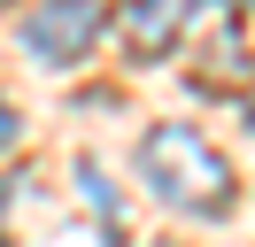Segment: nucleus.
Returning a JSON list of instances; mask_svg holds the SVG:
<instances>
[{
    "instance_id": "1",
    "label": "nucleus",
    "mask_w": 255,
    "mask_h": 247,
    "mask_svg": "<svg viewBox=\"0 0 255 247\" xmlns=\"http://www.w3.org/2000/svg\"><path fill=\"white\" fill-rule=\"evenodd\" d=\"M139 185L162 201V209H178V216H201V224L232 216V201H240L232 162H224V154L209 147L193 124H155V131L139 139Z\"/></svg>"
},
{
    "instance_id": "6",
    "label": "nucleus",
    "mask_w": 255,
    "mask_h": 247,
    "mask_svg": "<svg viewBox=\"0 0 255 247\" xmlns=\"http://www.w3.org/2000/svg\"><path fill=\"white\" fill-rule=\"evenodd\" d=\"M248 124H255V93H248Z\"/></svg>"
},
{
    "instance_id": "5",
    "label": "nucleus",
    "mask_w": 255,
    "mask_h": 247,
    "mask_svg": "<svg viewBox=\"0 0 255 247\" xmlns=\"http://www.w3.org/2000/svg\"><path fill=\"white\" fill-rule=\"evenodd\" d=\"M224 8H255V0H224Z\"/></svg>"
},
{
    "instance_id": "2",
    "label": "nucleus",
    "mask_w": 255,
    "mask_h": 247,
    "mask_svg": "<svg viewBox=\"0 0 255 247\" xmlns=\"http://www.w3.org/2000/svg\"><path fill=\"white\" fill-rule=\"evenodd\" d=\"M101 23H109V0H31L23 8V54L47 70H70L101 39Z\"/></svg>"
},
{
    "instance_id": "4",
    "label": "nucleus",
    "mask_w": 255,
    "mask_h": 247,
    "mask_svg": "<svg viewBox=\"0 0 255 247\" xmlns=\"http://www.w3.org/2000/svg\"><path fill=\"white\" fill-rule=\"evenodd\" d=\"M16 139H23V116H16V108H8V101H0V154L16 147Z\"/></svg>"
},
{
    "instance_id": "3",
    "label": "nucleus",
    "mask_w": 255,
    "mask_h": 247,
    "mask_svg": "<svg viewBox=\"0 0 255 247\" xmlns=\"http://www.w3.org/2000/svg\"><path fill=\"white\" fill-rule=\"evenodd\" d=\"M193 15H201V0H124L116 8V46L131 62H162V54H178Z\"/></svg>"
}]
</instances>
